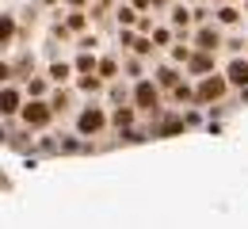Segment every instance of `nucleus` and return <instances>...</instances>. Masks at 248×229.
Instances as JSON below:
<instances>
[{"label": "nucleus", "instance_id": "1", "mask_svg": "<svg viewBox=\"0 0 248 229\" xmlns=\"http://www.w3.org/2000/svg\"><path fill=\"white\" fill-rule=\"evenodd\" d=\"M23 122H27V126H46V122H50V107H46V103H27V107H23Z\"/></svg>", "mask_w": 248, "mask_h": 229}, {"label": "nucleus", "instance_id": "2", "mask_svg": "<svg viewBox=\"0 0 248 229\" xmlns=\"http://www.w3.org/2000/svg\"><path fill=\"white\" fill-rule=\"evenodd\" d=\"M16 111H19V92L0 84V115H16Z\"/></svg>", "mask_w": 248, "mask_h": 229}, {"label": "nucleus", "instance_id": "3", "mask_svg": "<svg viewBox=\"0 0 248 229\" xmlns=\"http://www.w3.org/2000/svg\"><path fill=\"white\" fill-rule=\"evenodd\" d=\"M99 126H103V111H84V115H80V134H95L99 130Z\"/></svg>", "mask_w": 248, "mask_h": 229}, {"label": "nucleus", "instance_id": "4", "mask_svg": "<svg viewBox=\"0 0 248 229\" xmlns=\"http://www.w3.org/2000/svg\"><path fill=\"white\" fill-rule=\"evenodd\" d=\"M229 80H233V84H248V65L245 61H237V65L229 69Z\"/></svg>", "mask_w": 248, "mask_h": 229}, {"label": "nucleus", "instance_id": "5", "mask_svg": "<svg viewBox=\"0 0 248 229\" xmlns=\"http://www.w3.org/2000/svg\"><path fill=\"white\" fill-rule=\"evenodd\" d=\"M138 103H141V107H149V103H156V92L149 88V84H141V88H138Z\"/></svg>", "mask_w": 248, "mask_h": 229}, {"label": "nucleus", "instance_id": "6", "mask_svg": "<svg viewBox=\"0 0 248 229\" xmlns=\"http://www.w3.org/2000/svg\"><path fill=\"white\" fill-rule=\"evenodd\" d=\"M16 31V23H12V15H0V42H8Z\"/></svg>", "mask_w": 248, "mask_h": 229}, {"label": "nucleus", "instance_id": "7", "mask_svg": "<svg viewBox=\"0 0 248 229\" xmlns=\"http://www.w3.org/2000/svg\"><path fill=\"white\" fill-rule=\"evenodd\" d=\"M50 76H54V80H65V76H69V65H65V61L50 65Z\"/></svg>", "mask_w": 248, "mask_h": 229}, {"label": "nucleus", "instance_id": "8", "mask_svg": "<svg viewBox=\"0 0 248 229\" xmlns=\"http://www.w3.org/2000/svg\"><path fill=\"white\" fill-rule=\"evenodd\" d=\"M8 76H12V69H8V61H0V84H8Z\"/></svg>", "mask_w": 248, "mask_h": 229}]
</instances>
